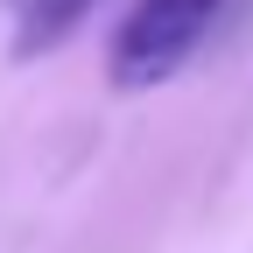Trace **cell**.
Returning <instances> with one entry per match:
<instances>
[{
    "instance_id": "cell-1",
    "label": "cell",
    "mask_w": 253,
    "mask_h": 253,
    "mask_svg": "<svg viewBox=\"0 0 253 253\" xmlns=\"http://www.w3.org/2000/svg\"><path fill=\"white\" fill-rule=\"evenodd\" d=\"M225 0H134L120 42H113V84L120 91H148L169 71H183V56L204 42V28L218 21Z\"/></svg>"
},
{
    "instance_id": "cell-2",
    "label": "cell",
    "mask_w": 253,
    "mask_h": 253,
    "mask_svg": "<svg viewBox=\"0 0 253 253\" xmlns=\"http://www.w3.org/2000/svg\"><path fill=\"white\" fill-rule=\"evenodd\" d=\"M91 14V0H7V21H14V56H42L56 49L71 28Z\"/></svg>"
}]
</instances>
